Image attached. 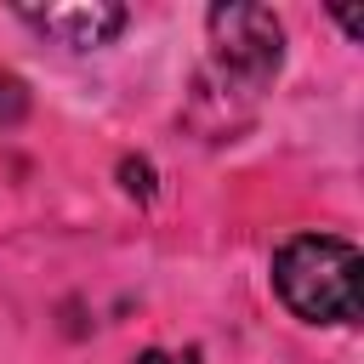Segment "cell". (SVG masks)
Segmentation results:
<instances>
[{"mask_svg":"<svg viewBox=\"0 0 364 364\" xmlns=\"http://www.w3.org/2000/svg\"><path fill=\"white\" fill-rule=\"evenodd\" d=\"M210 63L245 85V91H262L279 63H284V28L267 6H250V0H228V6H210Z\"/></svg>","mask_w":364,"mask_h":364,"instance_id":"obj_2","label":"cell"},{"mask_svg":"<svg viewBox=\"0 0 364 364\" xmlns=\"http://www.w3.org/2000/svg\"><path fill=\"white\" fill-rule=\"evenodd\" d=\"M273 290L307 324H353L364 307V256L336 233H296L273 250Z\"/></svg>","mask_w":364,"mask_h":364,"instance_id":"obj_1","label":"cell"},{"mask_svg":"<svg viewBox=\"0 0 364 364\" xmlns=\"http://www.w3.org/2000/svg\"><path fill=\"white\" fill-rule=\"evenodd\" d=\"M119 188L131 199H154V165L148 159H119Z\"/></svg>","mask_w":364,"mask_h":364,"instance_id":"obj_4","label":"cell"},{"mask_svg":"<svg viewBox=\"0 0 364 364\" xmlns=\"http://www.w3.org/2000/svg\"><path fill=\"white\" fill-rule=\"evenodd\" d=\"M23 23H34L40 34H51L57 46H74V51H91V46H108L119 28H125V6L114 0H68V6H23L17 11Z\"/></svg>","mask_w":364,"mask_h":364,"instance_id":"obj_3","label":"cell"},{"mask_svg":"<svg viewBox=\"0 0 364 364\" xmlns=\"http://www.w3.org/2000/svg\"><path fill=\"white\" fill-rule=\"evenodd\" d=\"M23 114H28V91H23V80H17V74H6V68H0V119H6V125H17Z\"/></svg>","mask_w":364,"mask_h":364,"instance_id":"obj_5","label":"cell"},{"mask_svg":"<svg viewBox=\"0 0 364 364\" xmlns=\"http://www.w3.org/2000/svg\"><path fill=\"white\" fill-rule=\"evenodd\" d=\"M136 364H193V353H159V347H148V353H136Z\"/></svg>","mask_w":364,"mask_h":364,"instance_id":"obj_6","label":"cell"}]
</instances>
